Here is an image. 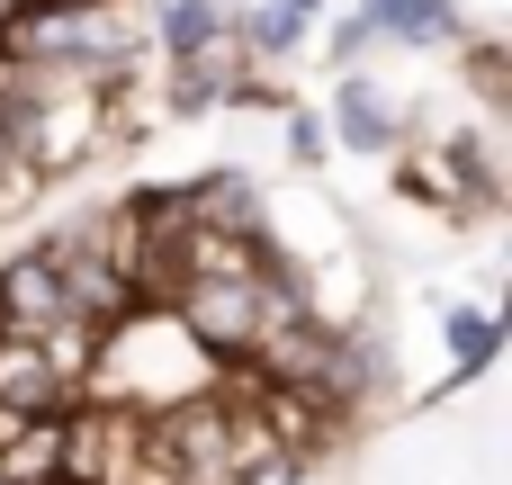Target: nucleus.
<instances>
[{
    "mask_svg": "<svg viewBox=\"0 0 512 485\" xmlns=\"http://www.w3.org/2000/svg\"><path fill=\"white\" fill-rule=\"evenodd\" d=\"M207 369H216V360H207L171 315L126 306V315L90 342V378H81V387H99V405H117V414H171V405L207 396Z\"/></svg>",
    "mask_w": 512,
    "mask_h": 485,
    "instance_id": "1",
    "label": "nucleus"
},
{
    "mask_svg": "<svg viewBox=\"0 0 512 485\" xmlns=\"http://www.w3.org/2000/svg\"><path fill=\"white\" fill-rule=\"evenodd\" d=\"M45 333H81V324H72V306H63L54 252L36 243V252H18V261L0 270V342H45Z\"/></svg>",
    "mask_w": 512,
    "mask_h": 485,
    "instance_id": "2",
    "label": "nucleus"
},
{
    "mask_svg": "<svg viewBox=\"0 0 512 485\" xmlns=\"http://www.w3.org/2000/svg\"><path fill=\"white\" fill-rule=\"evenodd\" d=\"M225 468L234 485H306V450L279 423H261V405L243 396V405H225Z\"/></svg>",
    "mask_w": 512,
    "mask_h": 485,
    "instance_id": "3",
    "label": "nucleus"
},
{
    "mask_svg": "<svg viewBox=\"0 0 512 485\" xmlns=\"http://www.w3.org/2000/svg\"><path fill=\"white\" fill-rule=\"evenodd\" d=\"M63 423L72 414H18L0 432V485H63Z\"/></svg>",
    "mask_w": 512,
    "mask_h": 485,
    "instance_id": "4",
    "label": "nucleus"
},
{
    "mask_svg": "<svg viewBox=\"0 0 512 485\" xmlns=\"http://www.w3.org/2000/svg\"><path fill=\"white\" fill-rule=\"evenodd\" d=\"M450 27H459L450 0H369L360 27H351L342 45H360V36H450Z\"/></svg>",
    "mask_w": 512,
    "mask_h": 485,
    "instance_id": "5",
    "label": "nucleus"
},
{
    "mask_svg": "<svg viewBox=\"0 0 512 485\" xmlns=\"http://www.w3.org/2000/svg\"><path fill=\"white\" fill-rule=\"evenodd\" d=\"M162 36H171V54H207V45L225 36V9H216V0H171V9H162Z\"/></svg>",
    "mask_w": 512,
    "mask_h": 485,
    "instance_id": "6",
    "label": "nucleus"
},
{
    "mask_svg": "<svg viewBox=\"0 0 512 485\" xmlns=\"http://www.w3.org/2000/svg\"><path fill=\"white\" fill-rule=\"evenodd\" d=\"M342 135H351V144H387V135H396V108H387L369 81H342Z\"/></svg>",
    "mask_w": 512,
    "mask_h": 485,
    "instance_id": "7",
    "label": "nucleus"
},
{
    "mask_svg": "<svg viewBox=\"0 0 512 485\" xmlns=\"http://www.w3.org/2000/svg\"><path fill=\"white\" fill-rule=\"evenodd\" d=\"M486 351H495V324H486V315H459V360H468V369H477V360H486Z\"/></svg>",
    "mask_w": 512,
    "mask_h": 485,
    "instance_id": "8",
    "label": "nucleus"
},
{
    "mask_svg": "<svg viewBox=\"0 0 512 485\" xmlns=\"http://www.w3.org/2000/svg\"><path fill=\"white\" fill-rule=\"evenodd\" d=\"M27 189V171H18V153H9V135H0V198H18Z\"/></svg>",
    "mask_w": 512,
    "mask_h": 485,
    "instance_id": "9",
    "label": "nucleus"
},
{
    "mask_svg": "<svg viewBox=\"0 0 512 485\" xmlns=\"http://www.w3.org/2000/svg\"><path fill=\"white\" fill-rule=\"evenodd\" d=\"M279 9H297V18H315V0H279Z\"/></svg>",
    "mask_w": 512,
    "mask_h": 485,
    "instance_id": "10",
    "label": "nucleus"
}]
</instances>
